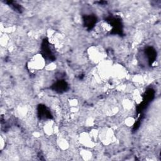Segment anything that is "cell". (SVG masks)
<instances>
[{"label":"cell","mask_w":161,"mask_h":161,"mask_svg":"<svg viewBox=\"0 0 161 161\" xmlns=\"http://www.w3.org/2000/svg\"><path fill=\"white\" fill-rule=\"evenodd\" d=\"M45 65V60L43 57L40 54L35 55L30 61V68L33 70L42 69Z\"/></svg>","instance_id":"6da1fadb"},{"label":"cell","mask_w":161,"mask_h":161,"mask_svg":"<svg viewBox=\"0 0 161 161\" xmlns=\"http://www.w3.org/2000/svg\"><path fill=\"white\" fill-rule=\"evenodd\" d=\"M110 130H104L103 132L100 133V138H101L102 141L104 142V143H109L111 142L113 138V135L112 131Z\"/></svg>","instance_id":"7a4b0ae2"},{"label":"cell","mask_w":161,"mask_h":161,"mask_svg":"<svg viewBox=\"0 0 161 161\" xmlns=\"http://www.w3.org/2000/svg\"><path fill=\"white\" fill-rule=\"evenodd\" d=\"M80 142L87 147H91L93 145V141H92L91 136L87 133H85L80 136Z\"/></svg>","instance_id":"3957f363"},{"label":"cell","mask_w":161,"mask_h":161,"mask_svg":"<svg viewBox=\"0 0 161 161\" xmlns=\"http://www.w3.org/2000/svg\"><path fill=\"white\" fill-rule=\"evenodd\" d=\"M101 53L99 51V50H97V48L94 49L91 51V57L95 61L101 58Z\"/></svg>","instance_id":"277c9868"}]
</instances>
